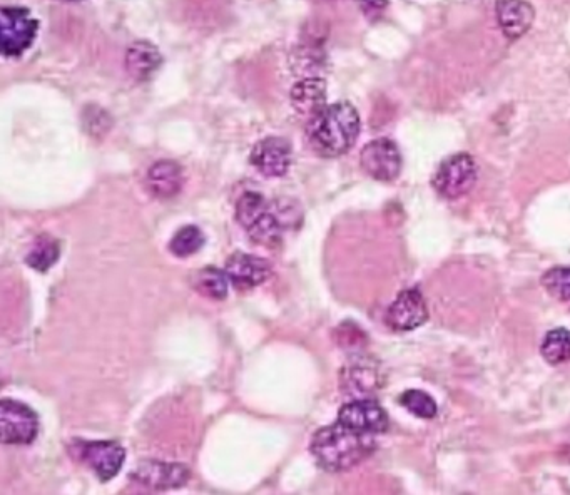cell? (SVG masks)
I'll list each match as a JSON object with an SVG mask.
<instances>
[{
	"label": "cell",
	"instance_id": "obj_5",
	"mask_svg": "<svg viewBox=\"0 0 570 495\" xmlns=\"http://www.w3.org/2000/svg\"><path fill=\"white\" fill-rule=\"evenodd\" d=\"M477 183V164L467 153H457L443 159L435 169L432 186L445 200H459L470 193Z\"/></svg>",
	"mask_w": 570,
	"mask_h": 495
},
{
	"label": "cell",
	"instance_id": "obj_3",
	"mask_svg": "<svg viewBox=\"0 0 570 495\" xmlns=\"http://www.w3.org/2000/svg\"><path fill=\"white\" fill-rule=\"evenodd\" d=\"M360 129L362 121L352 104H331L308 121L306 141L321 158H338L355 146Z\"/></svg>",
	"mask_w": 570,
	"mask_h": 495
},
{
	"label": "cell",
	"instance_id": "obj_12",
	"mask_svg": "<svg viewBox=\"0 0 570 495\" xmlns=\"http://www.w3.org/2000/svg\"><path fill=\"white\" fill-rule=\"evenodd\" d=\"M291 161H293V151L291 144L285 138L261 139L251 151L250 163L255 166L258 173L266 178H281L288 173Z\"/></svg>",
	"mask_w": 570,
	"mask_h": 495
},
{
	"label": "cell",
	"instance_id": "obj_16",
	"mask_svg": "<svg viewBox=\"0 0 570 495\" xmlns=\"http://www.w3.org/2000/svg\"><path fill=\"white\" fill-rule=\"evenodd\" d=\"M146 186L159 200H171L183 188V169L169 159L158 161L146 174Z\"/></svg>",
	"mask_w": 570,
	"mask_h": 495
},
{
	"label": "cell",
	"instance_id": "obj_8",
	"mask_svg": "<svg viewBox=\"0 0 570 495\" xmlns=\"http://www.w3.org/2000/svg\"><path fill=\"white\" fill-rule=\"evenodd\" d=\"M360 164L370 178L390 183L402 173V154L392 139H375L362 149Z\"/></svg>",
	"mask_w": 570,
	"mask_h": 495
},
{
	"label": "cell",
	"instance_id": "obj_7",
	"mask_svg": "<svg viewBox=\"0 0 570 495\" xmlns=\"http://www.w3.org/2000/svg\"><path fill=\"white\" fill-rule=\"evenodd\" d=\"M39 434V417L19 400L0 402V439L7 445H29Z\"/></svg>",
	"mask_w": 570,
	"mask_h": 495
},
{
	"label": "cell",
	"instance_id": "obj_2",
	"mask_svg": "<svg viewBox=\"0 0 570 495\" xmlns=\"http://www.w3.org/2000/svg\"><path fill=\"white\" fill-rule=\"evenodd\" d=\"M310 450L326 472H347L365 462L377 450V442L375 435L362 434L336 420L313 435Z\"/></svg>",
	"mask_w": 570,
	"mask_h": 495
},
{
	"label": "cell",
	"instance_id": "obj_17",
	"mask_svg": "<svg viewBox=\"0 0 570 495\" xmlns=\"http://www.w3.org/2000/svg\"><path fill=\"white\" fill-rule=\"evenodd\" d=\"M163 64L158 47L148 41L134 42L126 52V71L134 81H149Z\"/></svg>",
	"mask_w": 570,
	"mask_h": 495
},
{
	"label": "cell",
	"instance_id": "obj_22",
	"mask_svg": "<svg viewBox=\"0 0 570 495\" xmlns=\"http://www.w3.org/2000/svg\"><path fill=\"white\" fill-rule=\"evenodd\" d=\"M400 405L418 419H433L438 412L437 402L432 395L417 388L403 392L400 395Z\"/></svg>",
	"mask_w": 570,
	"mask_h": 495
},
{
	"label": "cell",
	"instance_id": "obj_15",
	"mask_svg": "<svg viewBox=\"0 0 570 495\" xmlns=\"http://www.w3.org/2000/svg\"><path fill=\"white\" fill-rule=\"evenodd\" d=\"M291 106L308 121L326 108V82L321 77H306L296 82L290 94Z\"/></svg>",
	"mask_w": 570,
	"mask_h": 495
},
{
	"label": "cell",
	"instance_id": "obj_9",
	"mask_svg": "<svg viewBox=\"0 0 570 495\" xmlns=\"http://www.w3.org/2000/svg\"><path fill=\"white\" fill-rule=\"evenodd\" d=\"M428 320V308L422 293L417 288L403 290L388 307L385 322L393 332H413L425 325Z\"/></svg>",
	"mask_w": 570,
	"mask_h": 495
},
{
	"label": "cell",
	"instance_id": "obj_4",
	"mask_svg": "<svg viewBox=\"0 0 570 495\" xmlns=\"http://www.w3.org/2000/svg\"><path fill=\"white\" fill-rule=\"evenodd\" d=\"M71 454L101 482L114 479L126 462V450L114 440H72Z\"/></svg>",
	"mask_w": 570,
	"mask_h": 495
},
{
	"label": "cell",
	"instance_id": "obj_18",
	"mask_svg": "<svg viewBox=\"0 0 570 495\" xmlns=\"http://www.w3.org/2000/svg\"><path fill=\"white\" fill-rule=\"evenodd\" d=\"M230 278L226 271L218 270L214 266H204L203 270L194 273L193 286L199 295L206 296L209 300H224L230 290Z\"/></svg>",
	"mask_w": 570,
	"mask_h": 495
},
{
	"label": "cell",
	"instance_id": "obj_23",
	"mask_svg": "<svg viewBox=\"0 0 570 495\" xmlns=\"http://www.w3.org/2000/svg\"><path fill=\"white\" fill-rule=\"evenodd\" d=\"M377 387V373L368 367H347L341 372V388L345 393H367Z\"/></svg>",
	"mask_w": 570,
	"mask_h": 495
},
{
	"label": "cell",
	"instance_id": "obj_26",
	"mask_svg": "<svg viewBox=\"0 0 570 495\" xmlns=\"http://www.w3.org/2000/svg\"><path fill=\"white\" fill-rule=\"evenodd\" d=\"M62 2H79V0H62Z\"/></svg>",
	"mask_w": 570,
	"mask_h": 495
},
{
	"label": "cell",
	"instance_id": "obj_19",
	"mask_svg": "<svg viewBox=\"0 0 570 495\" xmlns=\"http://www.w3.org/2000/svg\"><path fill=\"white\" fill-rule=\"evenodd\" d=\"M61 258V246L51 236L42 235L34 241L31 250L27 253L26 263L32 270L46 273L56 265Z\"/></svg>",
	"mask_w": 570,
	"mask_h": 495
},
{
	"label": "cell",
	"instance_id": "obj_6",
	"mask_svg": "<svg viewBox=\"0 0 570 495\" xmlns=\"http://www.w3.org/2000/svg\"><path fill=\"white\" fill-rule=\"evenodd\" d=\"M37 21L22 7H4L0 14L2 54L19 57L32 46L37 36Z\"/></svg>",
	"mask_w": 570,
	"mask_h": 495
},
{
	"label": "cell",
	"instance_id": "obj_11",
	"mask_svg": "<svg viewBox=\"0 0 570 495\" xmlns=\"http://www.w3.org/2000/svg\"><path fill=\"white\" fill-rule=\"evenodd\" d=\"M191 470L183 464H169L159 460H143L129 474V479L148 489H178L188 482Z\"/></svg>",
	"mask_w": 570,
	"mask_h": 495
},
{
	"label": "cell",
	"instance_id": "obj_1",
	"mask_svg": "<svg viewBox=\"0 0 570 495\" xmlns=\"http://www.w3.org/2000/svg\"><path fill=\"white\" fill-rule=\"evenodd\" d=\"M296 203L293 201H268L256 191L243 194L236 203V221L248 233L251 241L265 248L281 245L285 231L295 226Z\"/></svg>",
	"mask_w": 570,
	"mask_h": 495
},
{
	"label": "cell",
	"instance_id": "obj_14",
	"mask_svg": "<svg viewBox=\"0 0 570 495\" xmlns=\"http://www.w3.org/2000/svg\"><path fill=\"white\" fill-rule=\"evenodd\" d=\"M495 16L500 29L510 41L525 36L535 21L534 7L525 0H497Z\"/></svg>",
	"mask_w": 570,
	"mask_h": 495
},
{
	"label": "cell",
	"instance_id": "obj_25",
	"mask_svg": "<svg viewBox=\"0 0 570 495\" xmlns=\"http://www.w3.org/2000/svg\"><path fill=\"white\" fill-rule=\"evenodd\" d=\"M357 4L365 16H378L387 9L388 0H357Z\"/></svg>",
	"mask_w": 570,
	"mask_h": 495
},
{
	"label": "cell",
	"instance_id": "obj_21",
	"mask_svg": "<svg viewBox=\"0 0 570 495\" xmlns=\"http://www.w3.org/2000/svg\"><path fill=\"white\" fill-rule=\"evenodd\" d=\"M204 243H206V236L201 228L194 225L183 226L169 241V251L178 258H189V256L196 255L203 248Z\"/></svg>",
	"mask_w": 570,
	"mask_h": 495
},
{
	"label": "cell",
	"instance_id": "obj_20",
	"mask_svg": "<svg viewBox=\"0 0 570 495\" xmlns=\"http://www.w3.org/2000/svg\"><path fill=\"white\" fill-rule=\"evenodd\" d=\"M540 355L552 367L570 362V330L567 328L550 330L540 345Z\"/></svg>",
	"mask_w": 570,
	"mask_h": 495
},
{
	"label": "cell",
	"instance_id": "obj_24",
	"mask_svg": "<svg viewBox=\"0 0 570 495\" xmlns=\"http://www.w3.org/2000/svg\"><path fill=\"white\" fill-rule=\"evenodd\" d=\"M542 285L560 302L570 303V266H555L545 271Z\"/></svg>",
	"mask_w": 570,
	"mask_h": 495
},
{
	"label": "cell",
	"instance_id": "obj_10",
	"mask_svg": "<svg viewBox=\"0 0 570 495\" xmlns=\"http://www.w3.org/2000/svg\"><path fill=\"white\" fill-rule=\"evenodd\" d=\"M336 420L350 429L368 435L383 434L390 425L387 410L370 399L352 400L343 405Z\"/></svg>",
	"mask_w": 570,
	"mask_h": 495
},
{
	"label": "cell",
	"instance_id": "obj_13",
	"mask_svg": "<svg viewBox=\"0 0 570 495\" xmlns=\"http://www.w3.org/2000/svg\"><path fill=\"white\" fill-rule=\"evenodd\" d=\"M231 285L238 291H250L256 286L263 285L271 276V263L260 256L250 253H235L231 255L224 266Z\"/></svg>",
	"mask_w": 570,
	"mask_h": 495
}]
</instances>
